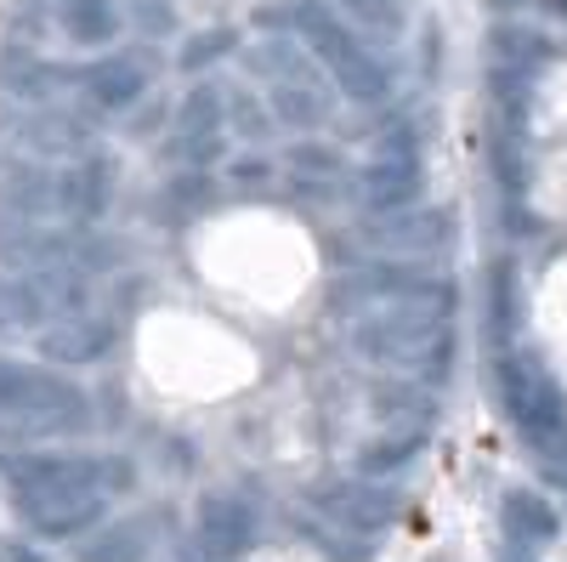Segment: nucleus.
Masks as SVG:
<instances>
[{"instance_id":"12","label":"nucleus","mask_w":567,"mask_h":562,"mask_svg":"<svg viewBox=\"0 0 567 562\" xmlns=\"http://www.w3.org/2000/svg\"><path fill=\"white\" fill-rule=\"evenodd\" d=\"M114 194H120L114 154H80L74 171L63 176V216L80 222V227H97L114 211Z\"/></svg>"},{"instance_id":"17","label":"nucleus","mask_w":567,"mask_h":562,"mask_svg":"<svg viewBox=\"0 0 567 562\" xmlns=\"http://www.w3.org/2000/svg\"><path fill=\"white\" fill-rule=\"evenodd\" d=\"M290 182L301 187L307 200H347L352 194V171L336 149H323V143H301L290 154Z\"/></svg>"},{"instance_id":"18","label":"nucleus","mask_w":567,"mask_h":562,"mask_svg":"<svg viewBox=\"0 0 567 562\" xmlns=\"http://www.w3.org/2000/svg\"><path fill=\"white\" fill-rule=\"evenodd\" d=\"M420 443H425V432L392 427V432H381V443H363L358 472H363V478H386V472H398V466H409V460L420 454Z\"/></svg>"},{"instance_id":"1","label":"nucleus","mask_w":567,"mask_h":562,"mask_svg":"<svg viewBox=\"0 0 567 562\" xmlns=\"http://www.w3.org/2000/svg\"><path fill=\"white\" fill-rule=\"evenodd\" d=\"M347 347L392 375H437L454 358V285L409 262H374L352 273L341 296Z\"/></svg>"},{"instance_id":"22","label":"nucleus","mask_w":567,"mask_h":562,"mask_svg":"<svg viewBox=\"0 0 567 562\" xmlns=\"http://www.w3.org/2000/svg\"><path fill=\"white\" fill-rule=\"evenodd\" d=\"M0 562H45L29 540H18V534H0Z\"/></svg>"},{"instance_id":"8","label":"nucleus","mask_w":567,"mask_h":562,"mask_svg":"<svg viewBox=\"0 0 567 562\" xmlns=\"http://www.w3.org/2000/svg\"><path fill=\"white\" fill-rule=\"evenodd\" d=\"M420 187H425L420 154L414 149H386L352 176V200H358L363 216H386V211L420 205Z\"/></svg>"},{"instance_id":"13","label":"nucleus","mask_w":567,"mask_h":562,"mask_svg":"<svg viewBox=\"0 0 567 562\" xmlns=\"http://www.w3.org/2000/svg\"><path fill=\"white\" fill-rule=\"evenodd\" d=\"M109 347H114V324L97 313H74V318H58L52 330H40L45 364H97L109 358Z\"/></svg>"},{"instance_id":"23","label":"nucleus","mask_w":567,"mask_h":562,"mask_svg":"<svg viewBox=\"0 0 567 562\" xmlns=\"http://www.w3.org/2000/svg\"><path fill=\"white\" fill-rule=\"evenodd\" d=\"M182 562H227V556H210V551H205V545H199V551H187V556H182Z\"/></svg>"},{"instance_id":"14","label":"nucleus","mask_w":567,"mask_h":562,"mask_svg":"<svg viewBox=\"0 0 567 562\" xmlns=\"http://www.w3.org/2000/svg\"><path fill=\"white\" fill-rule=\"evenodd\" d=\"M267 91H272V109H278V120H284V125L312 131V125H323V120H329V98H323V85L312 80V69H307V63H290V58H284V63H278V74H267Z\"/></svg>"},{"instance_id":"21","label":"nucleus","mask_w":567,"mask_h":562,"mask_svg":"<svg viewBox=\"0 0 567 562\" xmlns=\"http://www.w3.org/2000/svg\"><path fill=\"white\" fill-rule=\"evenodd\" d=\"M227 182H233V187H245V194H250V187H267V182H272V160H267V154H245V160H233Z\"/></svg>"},{"instance_id":"9","label":"nucleus","mask_w":567,"mask_h":562,"mask_svg":"<svg viewBox=\"0 0 567 562\" xmlns=\"http://www.w3.org/2000/svg\"><path fill=\"white\" fill-rule=\"evenodd\" d=\"M301 23H307V40L318 45V58L329 63V74L341 80L347 98H358V103L386 98V74H381V69H374V63L358 52L352 34H347L336 18H323V12H301Z\"/></svg>"},{"instance_id":"20","label":"nucleus","mask_w":567,"mask_h":562,"mask_svg":"<svg viewBox=\"0 0 567 562\" xmlns=\"http://www.w3.org/2000/svg\"><path fill=\"white\" fill-rule=\"evenodd\" d=\"M85 85H91V98H97L103 109H131V103L142 98V74H136V69H125V63H103V69H91V74H85Z\"/></svg>"},{"instance_id":"3","label":"nucleus","mask_w":567,"mask_h":562,"mask_svg":"<svg viewBox=\"0 0 567 562\" xmlns=\"http://www.w3.org/2000/svg\"><path fill=\"white\" fill-rule=\"evenodd\" d=\"M85 392L80 381L58 375L52 364H18L0 352V443L29 449L40 438H69L85 427Z\"/></svg>"},{"instance_id":"10","label":"nucleus","mask_w":567,"mask_h":562,"mask_svg":"<svg viewBox=\"0 0 567 562\" xmlns=\"http://www.w3.org/2000/svg\"><path fill=\"white\" fill-rule=\"evenodd\" d=\"M216 154H221V103H216V91H194L176 109V125L165 131V165L210 171Z\"/></svg>"},{"instance_id":"4","label":"nucleus","mask_w":567,"mask_h":562,"mask_svg":"<svg viewBox=\"0 0 567 562\" xmlns=\"http://www.w3.org/2000/svg\"><path fill=\"white\" fill-rule=\"evenodd\" d=\"M398 518V494L381 478H341V483H323L307 494V529L323 551H336L347 562H363L374 551Z\"/></svg>"},{"instance_id":"16","label":"nucleus","mask_w":567,"mask_h":562,"mask_svg":"<svg viewBox=\"0 0 567 562\" xmlns=\"http://www.w3.org/2000/svg\"><path fill=\"white\" fill-rule=\"evenodd\" d=\"M154 551V529L142 518H114L97 523L85 540H74V562H148Z\"/></svg>"},{"instance_id":"6","label":"nucleus","mask_w":567,"mask_h":562,"mask_svg":"<svg viewBox=\"0 0 567 562\" xmlns=\"http://www.w3.org/2000/svg\"><path fill=\"white\" fill-rule=\"evenodd\" d=\"M267 534V505L250 483H221V489H205L199 494V511H194V540L210 551V556H245L256 551Z\"/></svg>"},{"instance_id":"19","label":"nucleus","mask_w":567,"mask_h":562,"mask_svg":"<svg viewBox=\"0 0 567 562\" xmlns=\"http://www.w3.org/2000/svg\"><path fill=\"white\" fill-rule=\"evenodd\" d=\"M159 205H165V222H194V216H205V211H210V176H205V171H176V176L165 182Z\"/></svg>"},{"instance_id":"2","label":"nucleus","mask_w":567,"mask_h":562,"mask_svg":"<svg viewBox=\"0 0 567 562\" xmlns=\"http://www.w3.org/2000/svg\"><path fill=\"white\" fill-rule=\"evenodd\" d=\"M7 489L23 529L40 540H80L97 529L120 489H131V466L114 454H69V449H18L7 460Z\"/></svg>"},{"instance_id":"7","label":"nucleus","mask_w":567,"mask_h":562,"mask_svg":"<svg viewBox=\"0 0 567 562\" xmlns=\"http://www.w3.org/2000/svg\"><path fill=\"white\" fill-rule=\"evenodd\" d=\"M358 239L381 262H425V256H443V245L454 239V216L425 211V205H403V211H386V216H369L358 227Z\"/></svg>"},{"instance_id":"15","label":"nucleus","mask_w":567,"mask_h":562,"mask_svg":"<svg viewBox=\"0 0 567 562\" xmlns=\"http://www.w3.org/2000/svg\"><path fill=\"white\" fill-rule=\"evenodd\" d=\"M499 529H505L511 545L539 551V545H550V540L561 534V518H556V505H550L545 494H534V489H511V494L499 500Z\"/></svg>"},{"instance_id":"5","label":"nucleus","mask_w":567,"mask_h":562,"mask_svg":"<svg viewBox=\"0 0 567 562\" xmlns=\"http://www.w3.org/2000/svg\"><path fill=\"white\" fill-rule=\"evenodd\" d=\"M494 392L511 415V427L523 432L534 449L561 454L567 449V392L561 381L523 347H499L494 352Z\"/></svg>"},{"instance_id":"11","label":"nucleus","mask_w":567,"mask_h":562,"mask_svg":"<svg viewBox=\"0 0 567 562\" xmlns=\"http://www.w3.org/2000/svg\"><path fill=\"white\" fill-rule=\"evenodd\" d=\"M58 211H63V176L52 171H12L0 182V233L45 227Z\"/></svg>"}]
</instances>
